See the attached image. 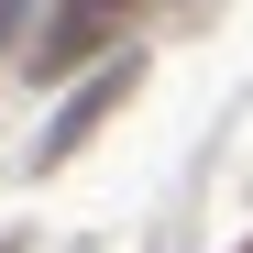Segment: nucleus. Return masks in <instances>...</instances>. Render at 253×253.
<instances>
[{
	"mask_svg": "<svg viewBox=\"0 0 253 253\" xmlns=\"http://www.w3.org/2000/svg\"><path fill=\"white\" fill-rule=\"evenodd\" d=\"M121 99H132V55H110V77H88V88H77V99L55 110V132H44V165H66V154L88 143V132H99V121H110Z\"/></svg>",
	"mask_w": 253,
	"mask_h": 253,
	"instance_id": "obj_1",
	"label": "nucleus"
},
{
	"mask_svg": "<svg viewBox=\"0 0 253 253\" xmlns=\"http://www.w3.org/2000/svg\"><path fill=\"white\" fill-rule=\"evenodd\" d=\"M99 22H121V0H66V22H55V44H44V55H55V66H66V55H88V44H99ZM55 66H44V77H55Z\"/></svg>",
	"mask_w": 253,
	"mask_h": 253,
	"instance_id": "obj_2",
	"label": "nucleus"
},
{
	"mask_svg": "<svg viewBox=\"0 0 253 253\" xmlns=\"http://www.w3.org/2000/svg\"><path fill=\"white\" fill-rule=\"evenodd\" d=\"M0 44H22V0H0Z\"/></svg>",
	"mask_w": 253,
	"mask_h": 253,
	"instance_id": "obj_3",
	"label": "nucleus"
}]
</instances>
